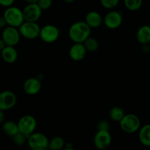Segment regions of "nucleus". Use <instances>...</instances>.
<instances>
[{"label":"nucleus","mask_w":150,"mask_h":150,"mask_svg":"<svg viewBox=\"0 0 150 150\" xmlns=\"http://www.w3.org/2000/svg\"><path fill=\"white\" fill-rule=\"evenodd\" d=\"M112 136L108 130H98L94 137V145L98 149H105L111 144Z\"/></svg>","instance_id":"nucleus-10"},{"label":"nucleus","mask_w":150,"mask_h":150,"mask_svg":"<svg viewBox=\"0 0 150 150\" xmlns=\"http://www.w3.org/2000/svg\"><path fill=\"white\" fill-rule=\"evenodd\" d=\"M100 4L104 8L112 10L118 5L120 0H100Z\"/></svg>","instance_id":"nucleus-25"},{"label":"nucleus","mask_w":150,"mask_h":150,"mask_svg":"<svg viewBox=\"0 0 150 150\" xmlns=\"http://www.w3.org/2000/svg\"><path fill=\"white\" fill-rule=\"evenodd\" d=\"M4 111L0 110V125L2 124L4 122V119H5V116H4Z\"/></svg>","instance_id":"nucleus-30"},{"label":"nucleus","mask_w":150,"mask_h":150,"mask_svg":"<svg viewBox=\"0 0 150 150\" xmlns=\"http://www.w3.org/2000/svg\"><path fill=\"white\" fill-rule=\"evenodd\" d=\"M65 142L61 136H55L52 138L48 142V149L60 150L64 149Z\"/></svg>","instance_id":"nucleus-20"},{"label":"nucleus","mask_w":150,"mask_h":150,"mask_svg":"<svg viewBox=\"0 0 150 150\" xmlns=\"http://www.w3.org/2000/svg\"><path fill=\"white\" fill-rule=\"evenodd\" d=\"M149 43H150V42H149ZM149 50H150V45H149Z\"/></svg>","instance_id":"nucleus-35"},{"label":"nucleus","mask_w":150,"mask_h":150,"mask_svg":"<svg viewBox=\"0 0 150 150\" xmlns=\"http://www.w3.org/2000/svg\"><path fill=\"white\" fill-rule=\"evenodd\" d=\"M22 10L24 21H26L37 22L40 18L42 13V10L37 3L27 4V5Z\"/></svg>","instance_id":"nucleus-12"},{"label":"nucleus","mask_w":150,"mask_h":150,"mask_svg":"<svg viewBox=\"0 0 150 150\" xmlns=\"http://www.w3.org/2000/svg\"><path fill=\"white\" fill-rule=\"evenodd\" d=\"M119 123L122 130L129 134L136 133L141 127L140 119L134 114H125Z\"/></svg>","instance_id":"nucleus-3"},{"label":"nucleus","mask_w":150,"mask_h":150,"mask_svg":"<svg viewBox=\"0 0 150 150\" xmlns=\"http://www.w3.org/2000/svg\"><path fill=\"white\" fill-rule=\"evenodd\" d=\"M42 88L40 79L38 78H29L23 83V90L29 95H35L39 93Z\"/></svg>","instance_id":"nucleus-13"},{"label":"nucleus","mask_w":150,"mask_h":150,"mask_svg":"<svg viewBox=\"0 0 150 150\" xmlns=\"http://www.w3.org/2000/svg\"><path fill=\"white\" fill-rule=\"evenodd\" d=\"M110 128V123L107 120H100L98 122L97 125V130H108L109 131Z\"/></svg>","instance_id":"nucleus-27"},{"label":"nucleus","mask_w":150,"mask_h":150,"mask_svg":"<svg viewBox=\"0 0 150 150\" xmlns=\"http://www.w3.org/2000/svg\"><path fill=\"white\" fill-rule=\"evenodd\" d=\"M2 124V130L4 134L7 136L13 137L19 132L17 122H15L14 121L8 120V121L4 122Z\"/></svg>","instance_id":"nucleus-19"},{"label":"nucleus","mask_w":150,"mask_h":150,"mask_svg":"<svg viewBox=\"0 0 150 150\" xmlns=\"http://www.w3.org/2000/svg\"><path fill=\"white\" fill-rule=\"evenodd\" d=\"M49 139L44 133L40 132H34L28 136L27 144L29 148L33 150L48 149Z\"/></svg>","instance_id":"nucleus-4"},{"label":"nucleus","mask_w":150,"mask_h":150,"mask_svg":"<svg viewBox=\"0 0 150 150\" xmlns=\"http://www.w3.org/2000/svg\"><path fill=\"white\" fill-rule=\"evenodd\" d=\"M17 124L19 132L27 136L34 133L37 127L36 119L30 114L22 116L18 121Z\"/></svg>","instance_id":"nucleus-6"},{"label":"nucleus","mask_w":150,"mask_h":150,"mask_svg":"<svg viewBox=\"0 0 150 150\" xmlns=\"http://www.w3.org/2000/svg\"><path fill=\"white\" fill-rule=\"evenodd\" d=\"M6 26H7V23L5 21V19L3 16H1L0 17V29H4Z\"/></svg>","instance_id":"nucleus-29"},{"label":"nucleus","mask_w":150,"mask_h":150,"mask_svg":"<svg viewBox=\"0 0 150 150\" xmlns=\"http://www.w3.org/2000/svg\"><path fill=\"white\" fill-rule=\"evenodd\" d=\"M3 17L5 19L7 26L18 28L24 21L23 10L18 7L12 5L6 7Z\"/></svg>","instance_id":"nucleus-2"},{"label":"nucleus","mask_w":150,"mask_h":150,"mask_svg":"<svg viewBox=\"0 0 150 150\" xmlns=\"http://www.w3.org/2000/svg\"><path fill=\"white\" fill-rule=\"evenodd\" d=\"M21 34L18 28L7 26L3 29L1 39L5 42L6 45L16 46L21 39Z\"/></svg>","instance_id":"nucleus-8"},{"label":"nucleus","mask_w":150,"mask_h":150,"mask_svg":"<svg viewBox=\"0 0 150 150\" xmlns=\"http://www.w3.org/2000/svg\"><path fill=\"white\" fill-rule=\"evenodd\" d=\"M123 21L122 14L121 12L111 10L105 16L103 22L105 26L109 29H117L122 25Z\"/></svg>","instance_id":"nucleus-11"},{"label":"nucleus","mask_w":150,"mask_h":150,"mask_svg":"<svg viewBox=\"0 0 150 150\" xmlns=\"http://www.w3.org/2000/svg\"><path fill=\"white\" fill-rule=\"evenodd\" d=\"M136 39L142 45H147L150 42V26L143 25L136 32Z\"/></svg>","instance_id":"nucleus-17"},{"label":"nucleus","mask_w":150,"mask_h":150,"mask_svg":"<svg viewBox=\"0 0 150 150\" xmlns=\"http://www.w3.org/2000/svg\"><path fill=\"white\" fill-rule=\"evenodd\" d=\"M83 44L85 48H86L87 52H95L99 48V42H98V41L95 38H92V37L90 36L85 40Z\"/></svg>","instance_id":"nucleus-22"},{"label":"nucleus","mask_w":150,"mask_h":150,"mask_svg":"<svg viewBox=\"0 0 150 150\" xmlns=\"http://www.w3.org/2000/svg\"><path fill=\"white\" fill-rule=\"evenodd\" d=\"M91 29L85 21H76L69 28L68 35L73 42H84L90 36Z\"/></svg>","instance_id":"nucleus-1"},{"label":"nucleus","mask_w":150,"mask_h":150,"mask_svg":"<svg viewBox=\"0 0 150 150\" xmlns=\"http://www.w3.org/2000/svg\"><path fill=\"white\" fill-rule=\"evenodd\" d=\"M28 136L24 135L23 133L18 132L15 136H13V141L14 144L17 146H23L27 142Z\"/></svg>","instance_id":"nucleus-24"},{"label":"nucleus","mask_w":150,"mask_h":150,"mask_svg":"<svg viewBox=\"0 0 150 150\" xmlns=\"http://www.w3.org/2000/svg\"><path fill=\"white\" fill-rule=\"evenodd\" d=\"M18 30L21 36L23 38L28 40H34L39 37L40 26L37 22L24 21L18 27Z\"/></svg>","instance_id":"nucleus-5"},{"label":"nucleus","mask_w":150,"mask_h":150,"mask_svg":"<svg viewBox=\"0 0 150 150\" xmlns=\"http://www.w3.org/2000/svg\"><path fill=\"white\" fill-rule=\"evenodd\" d=\"M125 113L122 108L119 106H114L111 108L109 111V117L112 121L119 122L123 117L125 116Z\"/></svg>","instance_id":"nucleus-21"},{"label":"nucleus","mask_w":150,"mask_h":150,"mask_svg":"<svg viewBox=\"0 0 150 150\" xmlns=\"http://www.w3.org/2000/svg\"><path fill=\"white\" fill-rule=\"evenodd\" d=\"M64 149H67V150H72L73 149V144H72V143H65V144H64Z\"/></svg>","instance_id":"nucleus-31"},{"label":"nucleus","mask_w":150,"mask_h":150,"mask_svg":"<svg viewBox=\"0 0 150 150\" xmlns=\"http://www.w3.org/2000/svg\"><path fill=\"white\" fill-rule=\"evenodd\" d=\"M87 54L86 48L82 42H74L69 50V56L73 61H81Z\"/></svg>","instance_id":"nucleus-14"},{"label":"nucleus","mask_w":150,"mask_h":150,"mask_svg":"<svg viewBox=\"0 0 150 150\" xmlns=\"http://www.w3.org/2000/svg\"><path fill=\"white\" fill-rule=\"evenodd\" d=\"M15 0H0V6L4 7H8L13 5Z\"/></svg>","instance_id":"nucleus-28"},{"label":"nucleus","mask_w":150,"mask_h":150,"mask_svg":"<svg viewBox=\"0 0 150 150\" xmlns=\"http://www.w3.org/2000/svg\"><path fill=\"white\" fill-rule=\"evenodd\" d=\"M60 32L58 27L53 24H47L40 27L39 37L43 42L52 43L59 39Z\"/></svg>","instance_id":"nucleus-7"},{"label":"nucleus","mask_w":150,"mask_h":150,"mask_svg":"<svg viewBox=\"0 0 150 150\" xmlns=\"http://www.w3.org/2000/svg\"><path fill=\"white\" fill-rule=\"evenodd\" d=\"M139 140L143 146L150 147V124L144 125L139 128Z\"/></svg>","instance_id":"nucleus-18"},{"label":"nucleus","mask_w":150,"mask_h":150,"mask_svg":"<svg viewBox=\"0 0 150 150\" xmlns=\"http://www.w3.org/2000/svg\"><path fill=\"white\" fill-rule=\"evenodd\" d=\"M84 21L91 29H97L101 26L103 19L98 12L90 11L85 16Z\"/></svg>","instance_id":"nucleus-16"},{"label":"nucleus","mask_w":150,"mask_h":150,"mask_svg":"<svg viewBox=\"0 0 150 150\" xmlns=\"http://www.w3.org/2000/svg\"><path fill=\"white\" fill-rule=\"evenodd\" d=\"M52 0H38L37 4L39 5L41 10L43 11V10H48L52 6Z\"/></svg>","instance_id":"nucleus-26"},{"label":"nucleus","mask_w":150,"mask_h":150,"mask_svg":"<svg viewBox=\"0 0 150 150\" xmlns=\"http://www.w3.org/2000/svg\"><path fill=\"white\" fill-rule=\"evenodd\" d=\"M38 0H25L26 2H27L28 4H33V3H37Z\"/></svg>","instance_id":"nucleus-33"},{"label":"nucleus","mask_w":150,"mask_h":150,"mask_svg":"<svg viewBox=\"0 0 150 150\" xmlns=\"http://www.w3.org/2000/svg\"><path fill=\"white\" fill-rule=\"evenodd\" d=\"M5 46H6L5 42H4V40L1 38V39H0V51H1Z\"/></svg>","instance_id":"nucleus-32"},{"label":"nucleus","mask_w":150,"mask_h":150,"mask_svg":"<svg viewBox=\"0 0 150 150\" xmlns=\"http://www.w3.org/2000/svg\"><path fill=\"white\" fill-rule=\"evenodd\" d=\"M64 1L68 4H71V3H73L74 1H76V0H64Z\"/></svg>","instance_id":"nucleus-34"},{"label":"nucleus","mask_w":150,"mask_h":150,"mask_svg":"<svg viewBox=\"0 0 150 150\" xmlns=\"http://www.w3.org/2000/svg\"><path fill=\"white\" fill-rule=\"evenodd\" d=\"M1 57L4 62L7 64H13L17 61L18 54L15 46L6 45L1 51Z\"/></svg>","instance_id":"nucleus-15"},{"label":"nucleus","mask_w":150,"mask_h":150,"mask_svg":"<svg viewBox=\"0 0 150 150\" xmlns=\"http://www.w3.org/2000/svg\"><path fill=\"white\" fill-rule=\"evenodd\" d=\"M143 0H124V4L130 11H137L142 7Z\"/></svg>","instance_id":"nucleus-23"},{"label":"nucleus","mask_w":150,"mask_h":150,"mask_svg":"<svg viewBox=\"0 0 150 150\" xmlns=\"http://www.w3.org/2000/svg\"><path fill=\"white\" fill-rule=\"evenodd\" d=\"M17 103V96L13 92L10 90L0 92V110L8 111L12 109Z\"/></svg>","instance_id":"nucleus-9"}]
</instances>
